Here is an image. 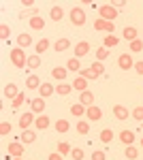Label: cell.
Segmentation results:
<instances>
[{"label": "cell", "mask_w": 143, "mask_h": 160, "mask_svg": "<svg viewBox=\"0 0 143 160\" xmlns=\"http://www.w3.org/2000/svg\"><path fill=\"white\" fill-rule=\"evenodd\" d=\"M9 58H11V64L15 68H26L28 66V56H26V51L22 47H13Z\"/></svg>", "instance_id": "1"}, {"label": "cell", "mask_w": 143, "mask_h": 160, "mask_svg": "<svg viewBox=\"0 0 143 160\" xmlns=\"http://www.w3.org/2000/svg\"><path fill=\"white\" fill-rule=\"evenodd\" d=\"M98 13H100V19H105V22H113V19L118 17V9H115L111 2L100 4V7H98Z\"/></svg>", "instance_id": "2"}, {"label": "cell", "mask_w": 143, "mask_h": 160, "mask_svg": "<svg viewBox=\"0 0 143 160\" xmlns=\"http://www.w3.org/2000/svg\"><path fill=\"white\" fill-rule=\"evenodd\" d=\"M69 17H71V24H75L77 28L85 24V11L81 7H73L71 13H69Z\"/></svg>", "instance_id": "3"}, {"label": "cell", "mask_w": 143, "mask_h": 160, "mask_svg": "<svg viewBox=\"0 0 143 160\" xmlns=\"http://www.w3.org/2000/svg\"><path fill=\"white\" fill-rule=\"evenodd\" d=\"M118 66L122 68V71H130V68H135V60H132V56L128 53V51L118 56Z\"/></svg>", "instance_id": "4"}, {"label": "cell", "mask_w": 143, "mask_h": 160, "mask_svg": "<svg viewBox=\"0 0 143 160\" xmlns=\"http://www.w3.org/2000/svg\"><path fill=\"white\" fill-rule=\"evenodd\" d=\"M26 152V145L22 143V141H13V143H9V156H13V158H22Z\"/></svg>", "instance_id": "5"}, {"label": "cell", "mask_w": 143, "mask_h": 160, "mask_svg": "<svg viewBox=\"0 0 143 160\" xmlns=\"http://www.w3.org/2000/svg\"><path fill=\"white\" fill-rule=\"evenodd\" d=\"M34 120H36V115L32 113V111L22 113V115H19V126H22V130H28L30 126H34Z\"/></svg>", "instance_id": "6"}, {"label": "cell", "mask_w": 143, "mask_h": 160, "mask_svg": "<svg viewBox=\"0 0 143 160\" xmlns=\"http://www.w3.org/2000/svg\"><path fill=\"white\" fill-rule=\"evenodd\" d=\"M28 105H30V111H32L34 115H43V109H45V98H41V96H38V98H32Z\"/></svg>", "instance_id": "7"}, {"label": "cell", "mask_w": 143, "mask_h": 160, "mask_svg": "<svg viewBox=\"0 0 143 160\" xmlns=\"http://www.w3.org/2000/svg\"><path fill=\"white\" fill-rule=\"evenodd\" d=\"M94 30H105L109 34H113V30H115V24H111V22H105V19H96L94 22Z\"/></svg>", "instance_id": "8"}, {"label": "cell", "mask_w": 143, "mask_h": 160, "mask_svg": "<svg viewBox=\"0 0 143 160\" xmlns=\"http://www.w3.org/2000/svg\"><path fill=\"white\" fill-rule=\"evenodd\" d=\"M90 53V43L88 41H79L77 45H75V58H84Z\"/></svg>", "instance_id": "9"}, {"label": "cell", "mask_w": 143, "mask_h": 160, "mask_svg": "<svg viewBox=\"0 0 143 160\" xmlns=\"http://www.w3.org/2000/svg\"><path fill=\"white\" fill-rule=\"evenodd\" d=\"M2 94H4V98L15 100L17 96H19V90H17V86H15V83H7V86H4V90H2Z\"/></svg>", "instance_id": "10"}, {"label": "cell", "mask_w": 143, "mask_h": 160, "mask_svg": "<svg viewBox=\"0 0 143 160\" xmlns=\"http://www.w3.org/2000/svg\"><path fill=\"white\" fill-rule=\"evenodd\" d=\"M66 73H69V68H66V66H56V68H51V77H54L56 81H60V83H64Z\"/></svg>", "instance_id": "11"}, {"label": "cell", "mask_w": 143, "mask_h": 160, "mask_svg": "<svg viewBox=\"0 0 143 160\" xmlns=\"http://www.w3.org/2000/svg\"><path fill=\"white\" fill-rule=\"evenodd\" d=\"M19 141H22L24 145H30V143H34V141H36V132H34V130H30V128H28V130H22Z\"/></svg>", "instance_id": "12"}, {"label": "cell", "mask_w": 143, "mask_h": 160, "mask_svg": "<svg viewBox=\"0 0 143 160\" xmlns=\"http://www.w3.org/2000/svg\"><path fill=\"white\" fill-rule=\"evenodd\" d=\"M71 86H73V90H77V92H85V90H88V79H84L81 75H77V77L73 79Z\"/></svg>", "instance_id": "13"}, {"label": "cell", "mask_w": 143, "mask_h": 160, "mask_svg": "<svg viewBox=\"0 0 143 160\" xmlns=\"http://www.w3.org/2000/svg\"><path fill=\"white\" fill-rule=\"evenodd\" d=\"M85 115H88V120H90V122H98V120L103 118V111L98 109L96 105H92V107H88V111H85Z\"/></svg>", "instance_id": "14"}, {"label": "cell", "mask_w": 143, "mask_h": 160, "mask_svg": "<svg viewBox=\"0 0 143 160\" xmlns=\"http://www.w3.org/2000/svg\"><path fill=\"white\" fill-rule=\"evenodd\" d=\"M113 115H115V120L122 122V120H128L130 113H128V109H126L124 105H113Z\"/></svg>", "instance_id": "15"}, {"label": "cell", "mask_w": 143, "mask_h": 160, "mask_svg": "<svg viewBox=\"0 0 143 160\" xmlns=\"http://www.w3.org/2000/svg\"><path fill=\"white\" fill-rule=\"evenodd\" d=\"M49 17H51V22H62V17H64V9H62L60 4H54L51 11H49Z\"/></svg>", "instance_id": "16"}, {"label": "cell", "mask_w": 143, "mask_h": 160, "mask_svg": "<svg viewBox=\"0 0 143 160\" xmlns=\"http://www.w3.org/2000/svg\"><path fill=\"white\" fill-rule=\"evenodd\" d=\"M79 102H81V105H85V107H92V105H94V92H90V90L81 92V96H79Z\"/></svg>", "instance_id": "17"}, {"label": "cell", "mask_w": 143, "mask_h": 160, "mask_svg": "<svg viewBox=\"0 0 143 160\" xmlns=\"http://www.w3.org/2000/svg\"><path fill=\"white\" fill-rule=\"evenodd\" d=\"M85 111H88V107H85V105H81V102L71 105V115H73V118H81V115H85Z\"/></svg>", "instance_id": "18"}, {"label": "cell", "mask_w": 143, "mask_h": 160, "mask_svg": "<svg viewBox=\"0 0 143 160\" xmlns=\"http://www.w3.org/2000/svg\"><path fill=\"white\" fill-rule=\"evenodd\" d=\"M38 94H41V98H47V96H51V94H56V88L51 86V83H41Z\"/></svg>", "instance_id": "19"}, {"label": "cell", "mask_w": 143, "mask_h": 160, "mask_svg": "<svg viewBox=\"0 0 143 160\" xmlns=\"http://www.w3.org/2000/svg\"><path fill=\"white\" fill-rule=\"evenodd\" d=\"M26 88H28V90H38V88H41V79H38V75H28V79H26Z\"/></svg>", "instance_id": "20"}, {"label": "cell", "mask_w": 143, "mask_h": 160, "mask_svg": "<svg viewBox=\"0 0 143 160\" xmlns=\"http://www.w3.org/2000/svg\"><path fill=\"white\" fill-rule=\"evenodd\" d=\"M120 141H122L124 145H132V143H135V132H132V130H122V132H120Z\"/></svg>", "instance_id": "21"}, {"label": "cell", "mask_w": 143, "mask_h": 160, "mask_svg": "<svg viewBox=\"0 0 143 160\" xmlns=\"http://www.w3.org/2000/svg\"><path fill=\"white\" fill-rule=\"evenodd\" d=\"M122 37L126 38L128 43H132L135 38H139V37H137V28H132V26H126V28H124V32H122Z\"/></svg>", "instance_id": "22"}, {"label": "cell", "mask_w": 143, "mask_h": 160, "mask_svg": "<svg viewBox=\"0 0 143 160\" xmlns=\"http://www.w3.org/2000/svg\"><path fill=\"white\" fill-rule=\"evenodd\" d=\"M66 68H69V71H73V73H81V62H79V58H69Z\"/></svg>", "instance_id": "23"}, {"label": "cell", "mask_w": 143, "mask_h": 160, "mask_svg": "<svg viewBox=\"0 0 143 160\" xmlns=\"http://www.w3.org/2000/svg\"><path fill=\"white\" fill-rule=\"evenodd\" d=\"M34 126L38 128V130H45V128L49 126V118L45 115V113H43V115H36V120H34Z\"/></svg>", "instance_id": "24"}, {"label": "cell", "mask_w": 143, "mask_h": 160, "mask_svg": "<svg viewBox=\"0 0 143 160\" xmlns=\"http://www.w3.org/2000/svg\"><path fill=\"white\" fill-rule=\"evenodd\" d=\"M71 92H73L71 83H58V86H56V94H60V96H69Z\"/></svg>", "instance_id": "25"}, {"label": "cell", "mask_w": 143, "mask_h": 160, "mask_svg": "<svg viewBox=\"0 0 143 160\" xmlns=\"http://www.w3.org/2000/svg\"><path fill=\"white\" fill-rule=\"evenodd\" d=\"M69 47H71V41H69V38H60V41L54 43V49L58 51V53H60V51H66Z\"/></svg>", "instance_id": "26"}, {"label": "cell", "mask_w": 143, "mask_h": 160, "mask_svg": "<svg viewBox=\"0 0 143 160\" xmlns=\"http://www.w3.org/2000/svg\"><path fill=\"white\" fill-rule=\"evenodd\" d=\"M28 45H32V38H30V34H26V32H22L19 37H17V47H28Z\"/></svg>", "instance_id": "27"}, {"label": "cell", "mask_w": 143, "mask_h": 160, "mask_svg": "<svg viewBox=\"0 0 143 160\" xmlns=\"http://www.w3.org/2000/svg\"><path fill=\"white\" fill-rule=\"evenodd\" d=\"M28 26L32 28V30H43V26H45V19L38 15V17H32L30 22H28Z\"/></svg>", "instance_id": "28"}, {"label": "cell", "mask_w": 143, "mask_h": 160, "mask_svg": "<svg viewBox=\"0 0 143 160\" xmlns=\"http://www.w3.org/2000/svg\"><path fill=\"white\" fill-rule=\"evenodd\" d=\"M124 156L128 160H137V156H139V149L135 148V145H126L124 148Z\"/></svg>", "instance_id": "29"}, {"label": "cell", "mask_w": 143, "mask_h": 160, "mask_svg": "<svg viewBox=\"0 0 143 160\" xmlns=\"http://www.w3.org/2000/svg\"><path fill=\"white\" fill-rule=\"evenodd\" d=\"M34 49H36V56L45 53V51L49 49V41H47V38H41V41H38V43L34 45Z\"/></svg>", "instance_id": "30"}, {"label": "cell", "mask_w": 143, "mask_h": 160, "mask_svg": "<svg viewBox=\"0 0 143 160\" xmlns=\"http://www.w3.org/2000/svg\"><path fill=\"white\" fill-rule=\"evenodd\" d=\"M113 130L111 128H105V130H100V143H111L113 141Z\"/></svg>", "instance_id": "31"}, {"label": "cell", "mask_w": 143, "mask_h": 160, "mask_svg": "<svg viewBox=\"0 0 143 160\" xmlns=\"http://www.w3.org/2000/svg\"><path fill=\"white\" fill-rule=\"evenodd\" d=\"M118 43H120V38H118V37H113V34H107V37H105V41H103V47L111 49V47H115Z\"/></svg>", "instance_id": "32"}, {"label": "cell", "mask_w": 143, "mask_h": 160, "mask_svg": "<svg viewBox=\"0 0 143 160\" xmlns=\"http://www.w3.org/2000/svg\"><path fill=\"white\" fill-rule=\"evenodd\" d=\"M26 17H30V19H32V17H38V9H24V11H19V19H26Z\"/></svg>", "instance_id": "33"}, {"label": "cell", "mask_w": 143, "mask_h": 160, "mask_svg": "<svg viewBox=\"0 0 143 160\" xmlns=\"http://www.w3.org/2000/svg\"><path fill=\"white\" fill-rule=\"evenodd\" d=\"M38 66H41V58H38L36 53L28 56V68H32V71H34V68H38Z\"/></svg>", "instance_id": "34"}, {"label": "cell", "mask_w": 143, "mask_h": 160, "mask_svg": "<svg viewBox=\"0 0 143 160\" xmlns=\"http://www.w3.org/2000/svg\"><path fill=\"white\" fill-rule=\"evenodd\" d=\"M77 132H79V135H88V132H90V124L85 122V120H79V122H77Z\"/></svg>", "instance_id": "35"}, {"label": "cell", "mask_w": 143, "mask_h": 160, "mask_svg": "<svg viewBox=\"0 0 143 160\" xmlns=\"http://www.w3.org/2000/svg\"><path fill=\"white\" fill-rule=\"evenodd\" d=\"M128 47H130L132 53H139V51L143 49V41H141V38H135L132 43H128Z\"/></svg>", "instance_id": "36"}, {"label": "cell", "mask_w": 143, "mask_h": 160, "mask_svg": "<svg viewBox=\"0 0 143 160\" xmlns=\"http://www.w3.org/2000/svg\"><path fill=\"white\" fill-rule=\"evenodd\" d=\"M24 102H26V94H24V92H19V96H17L15 100H11V109H19Z\"/></svg>", "instance_id": "37"}, {"label": "cell", "mask_w": 143, "mask_h": 160, "mask_svg": "<svg viewBox=\"0 0 143 160\" xmlns=\"http://www.w3.org/2000/svg\"><path fill=\"white\" fill-rule=\"evenodd\" d=\"M107 58H109V49L107 47H98V49H96V60L98 62L107 60Z\"/></svg>", "instance_id": "38"}, {"label": "cell", "mask_w": 143, "mask_h": 160, "mask_svg": "<svg viewBox=\"0 0 143 160\" xmlns=\"http://www.w3.org/2000/svg\"><path fill=\"white\" fill-rule=\"evenodd\" d=\"M69 128H71V124L66 122V120H58L56 122V130L58 132H69Z\"/></svg>", "instance_id": "39"}, {"label": "cell", "mask_w": 143, "mask_h": 160, "mask_svg": "<svg viewBox=\"0 0 143 160\" xmlns=\"http://www.w3.org/2000/svg\"><path fill=\"white\" fill-rule=\"evenodd\" d=\"M58 152L62 154V156H66V154H71V152H73L71 143H66V141H62V143H58Z\"/></svg>", "instance_id": "40"}, {"label": "cell", "mask_w": 143, "mask_h": 160, "mask_svg": "<svg viewBox=\"0 0 143 160\" xmlns=\"http://www.w3.org/2000/svg\"><path fill=\"white\" fill-rule=\"evenodd\" d=\"M79 75H81L84 79H88V81H92V79H98V75H96L92 68H84V71H81Z\"/></svg>", "instance_id": "41"}, {"label": "cell", "mask_w": 143, "mask_h": 160, "mask_svg": "<svg viewBox=\"0 0 143 160\" xmlns=\"http://www.w3.org/2000/svg\"><path fill=\"white\" fill-rule=\"evenodd\" d=\"M90 68H92V71H94V73L98 75V77H100V75L105 73V64H103V62H98V60H96V62H92V66H90Z\"/></svg>", "instance_id": "42"}, {"label": "cell", "mask_w": 143, "mask_h": 160, "mask_svg": "<svg viewBox=\"0 0 143 160\" xmlns=\"http://www.w3.org/2000/svg\"><path fill=\"white\" fill-rule=\"evenodd\" d=\"M9 37H11V28H9L7 24H0V38H2V41H7Z\"/></svg>", "instance_id": "43"}, {"label": "cell", "mask_w": 143, "mask_h": 160, "mask_svg": "<svg viewBox=\"0 0 143 160\" xmlns=\"http://www.w3.org/2000/svg\"><path fill=\"white\" fill-rule=\"evenodd\" d=\"M130 118H135V120L143 122V105H141V107H135V109L130 111Z\"/></svg>", "instance_id": "44"}, {"label": "cell", "mask_w": 143, "mask_h": 160, "mask_svg": "<svg viewBox=\"0 0 143 160\" xmlns=\"http://www.w3.org/2000/svg\"><path fill=\"white\" fill-rule=\"evenodd\" d=\"M84 156H85V154H84V149H81V148H73V152H71V158L73 160H84Z\"/></svg>", "instance_id": "45"}, {"label": "cell", "mask_w": 143, "mask_h": 160, "mask_svg": "<svg viewBox=\"0 0 143 160\" xmlns=\"http://www.w3.org/2000/svg\"><path fill=\"white\" fill-rule=\"evenodd\" d=\"M92 160H107V156H105L103 149H94L92 152Z\"/></svg>", "instance_id": "46"}, {"label": "cell", "mask_w": 143, "mask_h": 160, "mask_svg": "<svg viewBox=\"0 0 143 160\" xmlns=\"http://www.w3.org/2000/svg\"><path fill=\"white\" fill-rule=\"evenodd\" d=\"M11 132V124L9 122H0V135L4 137V135H9Z\"/></svg>", "instance_id": "47"}, {"label": "cell", "mask_w": 143, "mask_h": 160, "mask_svg": "<svg viewBox=\"0 0 143 160\" xmlns=\"http://www.w3.org/2000/svg\"><path fill=\"white\" fill-rule=\"evenodd\" d=\"M47 160H64V156L60 154V152H54V154H49Z\"/></svg>", "instance_id": "48"}, {"label": "cell", "mask_w": 143, "mask_h": 160, "mask_svg": "<svg viewBox=\"0 0 143 160\" xmlns=\"http://www.w3.org/2000/svg\"><path fill=\"white\" fill-rule=\"evenodd\" d=\"M22 7H26V9H34V0H22Z\"/></svg>", "instance_id": "49"}, {"label": "cell", "mask_w": 143, "mask_h": 160, "mask_svg": "<svg viewBox=\"0 0 143 160\" xmlns=\"http://www.w3.org/2000/svg\"><path fill=\"white\" fill-rule=\"evenodd\" d=\"M135 71L139 75H143V62H135Z\"/></svg>", "instance_id": "50"}, {"label": "cell", "mask_w": 143, "mask_h": 160, "mask_svg": "<svg viewBox=\"0 0 143 160\" xmlns=\"http://www.w3.org/2000/svg\"><path fill=\"white\" fill-rule=\"evenodd\" d=\"M111 4H113V7H115V9H118V7H124V4H126V2H124V0H113V2H111Z\"/></svg>", "instance_id": "51"}, {"label": "cell", "mask_w": 143, "mask_h": 160, "mask_svg": "<svg viewBox=\"0 0 143 160\" xmlns=\"http://www.w3.org/2000/svg\"><path fill=\"white\" fill-rule=\"evenodd\" d=\"M11 160H24V158H11Z\"/></svg>", "instance_id": "52"}, {"label": "cell", "mask_w": 143, "mask_h": 160, "mask_svg": "<svg viewBox=\"0 0 143 160\" xmlns=\"http://www.w3.org/2000/svg\"><path fill=\"white\" fill-rule=\"evenodd\" d=\"M139 143H141V148H143V139H141V141H139Z\"/></svg>", "instance_id": "53"}, {"label": "cell", "mask_w": 143, "mask_h": 160, "mask_svg": "<svg viewBox=\"0 0 143 160\" xmlns=\"http://www.w3.org/2000/svg\"><path fill=\"white\" fill-rule=\"evenodd\" d=\"M141 128H143V122H141Z\"/></svg>", "instance_id": "54"}]
</instances>
